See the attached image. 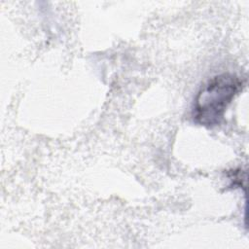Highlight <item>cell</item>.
I'll use <instances>...</instances> for the list:
<instances>
[{
    "label": "cell",
    "instance_id": "1",
    "mask_svg": "<svg viewBox=\"0 0 249 249\" xmlns=\"http://www.w3.org/2000/svg\"><path fill=\"white\" fill-rule=\"evenodd\" d=\"M243 82L231 73H223L213 77L198 91L194 104V121L203 126L218 125L228 106L241 90Z\"/></svg>",
    "mask_w": 249,
    "mask_h": 249
}]
</instances>
